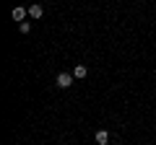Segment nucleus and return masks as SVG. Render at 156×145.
Here are the masks:
<instances>
[{"instance_id": "f257e3e1", "label": "nucleus", "mask_w": 156, "mask_h": 145, "mask_svg": "<svg viewBox=\"0 0 156 145\" xmlns=\"http://www.w3.org/2000/svg\"><path fill=\"white\" fill-rule=\"evenodd\" d=\"M73 72H60V75H57V88H70L73 86Z\"/></svg>"}, {"instance_id": "7ed1b4c3", "label": "nucleus", "mask_w": 156, "mask_h": 145, "mask_svg": "<svg viewBox=\"0 0 156 145\" xmlns=\"http://www.w3.org/2000/svg\"><path fill=\"white\" fill-rule=\"evenodd\" d=\"M86 75H89V67H86V65H76V67H73V78H76V80H83Z\"/></svg>"}, {"instance_id": "f03ea898", "label": "nucleus", "mask_w": 156, "mask_h": 145, "mask_svg": "<svg viewBox=\"0 0 156 145\" xmlns=\"http://www.w3.org/2000/svg\"><path fill=\"white\" fill-rule=\"evenodd\" d=\"M26 16H29V8H21V5H18V8H13V11H11V18H13V21H26Z\"/></svg>"}, {"instance_id": "423d86ee", "label": "nucleus", "mask_w": 156, "mask_h": 145, "mask_svg": "<svg viewBox=\"0 0 156 145\" xmlns=\"http://www.w3.org/2000/svg\"><path fill=\"white\" fill-rule=\"evenodd\" d=\"M18 29H21V34H29V31H31V23L23 21V23H18Z\"/></svg>"}, {"instance_id": "39448f33", "label": "nucleus", "mask_w": 156, "mask_h": 145, "mask_svg": "<svg viewBox=\"0 0 156 145\" xmlns=\"http://www.w3.org/2000/svg\"><path fill=\"white\" fill-rule=\"evenodd\" d=\"M42 13H44V8H42V5H37V3H34V5H29V16H31L34 21H37V18H42Z\"/></svg>"}, {"instance_id": "20e7f679", "label": "nucleus", "mask_w": 156, "mask_h": 145, "mask_svg": "<svg viewBox=\"0 0 156 145\" xmlns=\"http://www.w3.org/2000/svg\"><path fill=\"white\" fill-rule=\"evenodd\" d=\"M94 137H96V143H99V145H109V132H107V130H96Z\"/></svg>"}]
</instances>
